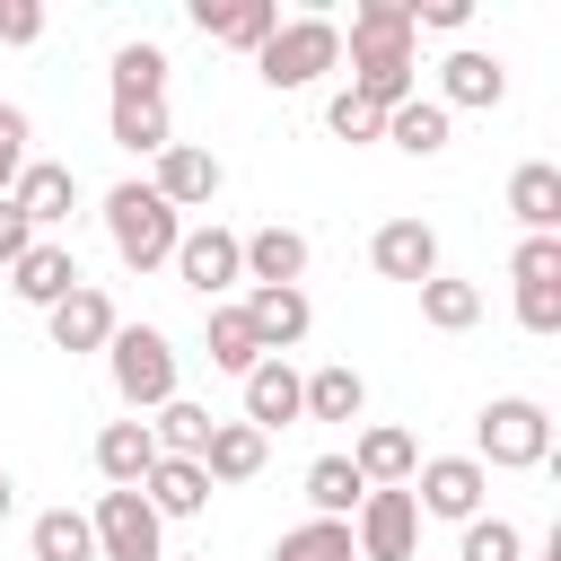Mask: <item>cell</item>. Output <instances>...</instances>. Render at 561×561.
I'll use <instances>...</instances> for the list:
<instances>
[{
  "mask_svg": "<svg viewBox=\"0 0 561 561\" xmlns=\"http://www.w3.org/2000/svg\"><path fill=\"white\" fill-rule=\"evenodd\" d=\"M359 403H368L359 368H316V377H307V412H298V421H359Z\"/></svg>",
  "mask_w": 561,
  "mask_h": 561,
  "instance_id": "cell-29",
  "label": "cell"
},
{
  "mask_svg": "<svg viewBox=\"0 0 561 561\" xmlns=\"http://www.w3.org/2000/svg\"><path fill=\"white\" fill-rule=\"evenodd\" d=\"M219 184H228V167H219L210 149H193V140H167V149H158L149 193H158L167 210H202V202H219Z\"/></svg>",
  "mask_w": 561,
  "mask_h": 561,
  "instance_id": "cell-10",
  "label": "cell"
},
{
  "mask_svg": "<svg viewBox=\"0 0 561 561\" xmlns=\"http://www.w3.org/2000/svg\"><path fill=\"white\" fill-rule=\"evenodd\" d=\"M517 324L526 333H561V280H517Z\"/></svg>",
  "mask_w": 561,
  "mask_h": 561,
  "instance_id": "cell-36",
  "label": "cell"
},
{
  "mask_svg": "<svg viewBox=\"0 0 561 561\" xmlns=\"http://www.w3.org/2000/svg\"><path fill=\"white\" fill-rule=\"evenodd\" d=\"M193 26L210 44H237V53H263L272 26H280V0H193Z\"/></svg>",
  "mask_w": 561,
  "mask_h": 561,
  "instance_id": "cell-14",
  "label": "cell"
},
{
  "mask_svg": "<svg viewBox=\"0 0 561 561\" xmlns=\"http://www.w3.org/2000/svg\"><path fill=\"white\" fill-rule=\"evenodd\" d=\"M9 202H18V219H26V228H61V219H70V202H79V175H70L61 158H26V167H18V184H9Z\"/></svg>",
  "mask_w": 561,
  "mask_h": 561,
  "instance_id": "cell-11",
  "label": "cell"
},
{
  "mask_svg": "<svg viewBox=\"0 0 561 561\" xmlns=\"http://www.w3.org/2000/svg\"><path fill=\"white\" fill-rule=\"evenodd\" d=\"M368 263H377L386 280H412V289H421V280H438V237H430L421 219H386V228L368 237Z\"/></svg>",
  "mask_w": 561,
  "mask_h": 561,
  "instance_id": "cell-15",
  "label": "cell"
},
{
  "mask_svg": "<svg viewBox=\"0 0 561 561\" xmlns=\"http://www.w3.org/2000/svg\"><path fill=\"white\" fill-rule=\"evenodd\" d=\"M500 96H508V70H500L491 53L465 44V53L438 61V105H447V114H456V105H500Z\"/></svg>",
  "mask_w": 561,
  "mask_h": 561,
  "instance_id": "cell-19",
  "label": "cell"
},
{
  "mask_svg": "<svg viewBox=\"0 0 561 561\" xmlns=\"http://www.w3.org/2000/svg\"><path fill=\"white\" fill-rule=\"evenodd\" d=\"M552 456V421H543V403H526V394H500L491 412H482V430H473V465L491 473H535Z\"/></svg>",
  "mask_w": 561,
  "mask_h": 561,
  "instance_id": "cell-3",
  "label": "cell"
},
{
  "mask_svg": "<svg viewBox=\"0 0 561 561\" xmlns=\"http://www.w3.org/2000/svg\"><path fill=\"white\" fill-rule=\"evenodd\" d=\"M9 508H18V482H9V465H0V526H9Z\"/></svg>",
  "mask_w": 561,
  "mask_h": 561,
  "instance_id": "cell-44",
  "label": "cell"
},
{
  "mask_svg": "<svg viewBox=\"0 0 561 561\" xmlns=\"http://www.w3.org/2000/svg\"><path fill=\"white\" fill-rule=\"evenodd\" d=\"M105 368H114V394H123L131 412H158V403H175V342H167L158 324H114V342H105Z\"/></svg>",
  "mask_w": 561,
  "mask_h": 561,
  "instance_id": "cell-2",
  "label": "cell"
},
{
  "mask_svg": "<svg viewBox=\"0 0 561 561\" xmlns=\"http://www.w3.org/2000/svg\"><path fill=\"white\" fill-rule=\"evenodd\" d=\"M421 316H430L438 333H465V324L482 316V289H473V280H447V272H438V280H421Z\"/></svg>",
  "mask_w": 561,
  "mask_h": 561,
  "instance_id": "cell-33",
  "label": "cell"
},
{
  "mask_svg": "<svg viewBox=\"0 0 561 561\" xmlns=\"http://www.w3.org/2000/svg\"><path fill=\"white\" fill-rule=\"evenodd\" d=\"M140 500H149L158 517H202V508H210V473H202L193 456H158L149 482H140Z\"/></svg>",
  "mask_w": 561,
  "mask_h": 561,
  "instance_id": "cell-21",
  "label": "cell"
},
{
  "mask_svg": "<svg viewBox=\"0 0 561 561\" xmlns=\"http://www.w3.org/2000/svg\"><path fill=\"white\" fill-rule=\"evenodd\" d=\"M114 96H167V53L158 44H123L114 53Z\"/></svg>",
  "mask_w": 561,
  "mask_h": 561,
  "instance_id": "cell-34",
  "label": "cell"
},
{
  "mask_svg": "<svg viewBox=\"0 0 561 561\" xmlns=\"http://www.w3.org/2000/svg\"><path fill=\"white\" fill-rule=\"evenodd\" d=\"M26 552H35V561H96V535H88L79 508H44V517L26 526Z\"/></svg>",
  "mask_w": 561,
  "mask_h": 561,
  "instance_id": "cell-27",
  "label": "cell"
},
{
  "mask_svg": "<svg viewBox=\"0 0 561 561\" xmlns=\"http://www.w3.org/2000/svg\"><path fill=\"white\" fill-rule=\"evenodd\" d=\"M412 543H421L412 491H368V500H359V526H351V552H359V561H412Z\"/></svg>",
  "mask_w": 561,
  "mask_h": 561,
  "instance_id": "cell-8",
  "label": "cell"
},
{
  "mask_svg": "<svg viewBox=\"0 0 561 561\" xmlns=\"http://www.w3.org/2000/svg\"><path fill=\"white\" fill-rule=\"evenodd\" d=\"M263 456H272V438H263L254 421H210L202 473H210V482H254V473H263Z\"/></svg>",
  "mask_w": 561,
  "mask_h": 561,
  "instance_id": "cell-20",
  "label": "cell"
},
{
  "mask_svg": "<svg viewBox=\"0 0 561 561\" xmlns=\"http://www.w3.org/2000/svg\"><path fill=\"white\" fill-rule=\"evenodd\" d=\"M351 35H412V0H359Z\"/></svg>",
  "mask_w": 561,
  "mask_h": 561,
  "instance_id": "cell-38",
  "label": "cell"
},
{
  "mask_svg": "<svg viewBox=\"0 0 561 561\" xmlns=\"http://www.w3.org/2000/svg\"><path fill=\"white\" fill-rule=\"evenodd\" d=\"M351 96L394 114L412 96V35H351Z\"/></svg>",
  "mask_w": 561,
  "mask_h": 561,
  "instance_id": "cell-6",
  "label": "cell"
},
{
  "mask_svg": "<svg viewBox=\"0 0 561 561\" xmlns=\"http://www.w3.org/2000/svg\"><path fill=\"white\" fill-rule=\"evenodd\" d=\"M263 359V342H254V324H245V307H210V368H228V377H245Z\"/></svg>",
  "mask_w": 561,
  "mask_h": 561,
  "instance_id": "cell-31",
  "label": "cell"
},
{
  "mask_svg": "<svg viewBox=\"0 0 561 561\" xmlns=\"http://www.w3.org/2000/svg\"><path fill=\"white\" fill-rule=\"evenodd\" d=\"M333 61H342V26H333V18H280L272 44L254 53L263 88H316Z\"/></svg>",
  "mask_w": 561,
  "mask_h": 561,
  "instance_id": "cell-4",
  "label": "cell"
},
{
  "mask_svg": "<svg viewBox=\"0 0 561 561\" xmlns=\"http://www.w3.org/2000/svg\"><path fill=\"white\" fill-rule=\"evenodd\" d=\"M44 324H53V351H105L114 342V298L79 280L61 307H44Z\"/></svg>",
  "mask_w": 561,
  "mask_h": 561,
  "instance_id": "cell-17",
  "label": "cell"
},
{
  "mask_svg": "<svg viewBox=\"0 0 561 561\" xmlns=\"http://www.w3.org/2000/svg\"><path fill=\"white\" fill-rule=\"evenodd\" d=\"M175 280L202 289V298L237 289V280H245V237H228V228H184V237H175Z\"/></svg>",
  "mask_w": 561,
  "mask_h": 561,
  "instance_id": "cell-9",
  "label": "cell"
},
{
  "mask_svg": "<svg viewBox=\"0 0 561 561\" xmlns=\"http://www.w3.org/2000/svg\"><path fill=\"white\" fill-rule=\"evenodd\" d=\"M517 552H526V535H517L508 517H473V526H465V552H456V561H517Z\"/></svg>",
  "mask_w": 561,
  "mask_h": 561,
  "instance_id": "cell-35",
  "label": "cell"
},
{
  "mask_svg": "<svg viewBox=\"0 0 561 561\" xmlns=\"http://www.w3.org/2000/svg\"><path fill=\"white\" fill-rule=\"evenodd\" d=\"M272 561H359V552H351V517H316V526H289Z\"/></svg>",
  "mask_w": 561,
  "mask_h": 561,
  "instance_id": "cell-32",
  "label": "cell"
},
{
  "mask_svg": "<svg viewBox=\"0 0 561 561\" xmlns=\"http://www.w3.org/2000/svg\"><path fill=\"white\" fill-rule=\"evenodd\" d=\"M508 210L526 219V237H552V228H561V167H552V158H526V167L508 175Z\"/></svg>",
  "mask_w": 561,
  "mask_h": 561,
  "instance_id": "cell-22",
  "label": "cell"
},
{
  "mask_svg": "<svg viewBox=\"0 0 561 561\" xmlns=\"http://www.w3.org/2000/svg\"><path fill=\"white\" fill-rule=\"evenodd\" d=\"M324 123H333V140H377V131H386V114H377V105H359L351 88L324 105Z\"/></svg>",
  "mask_w": 561,
  "mask_h": 561,
  "instance_id": "cell-37",
  "label": "cell"
},
{
  "mask_svg": "<svg viewBox=\"0 0 561 561\" xmlns=\"http://www.w3.org/2000/svg\"><path fill=\"white\" fill-rule=\"evenodd\" d=\"M298 412H307V377H298L289 359H254V368H245V421L272 438V430H289Z\"/></svg>",
  "mask_w": 561,
  "mask_h": 561,
  "instance_id": "cell-13",
  "label": "cell"
},
{
  "mask_svg": "<svg viewBox=\"0 0 561 561\" xmlns=\"http://www.w3.org/2000/svg\"><path fill=\"white\" fill-rule=\"evenodd\" d=\"M307 500H316V517H351V508L368 500V482H359L351 456H316V465H307Z\"/></svg>",
  "mask_w": 561,
  "mask_h": 561,
  "instance_id": "cell-28",
  "label": "cell"
},
{
  "mask_svg": "<svg viewBox=\"0 0 561 561\" xmlns=\"http://www.w3.org/2000/svg\"><path fill=\"white\" fill-rule=\"evenodd\" d=\"M237 307H245V324H254V342H263V359H280V351H289V342H307V324H316V307H307V289H245Z\"/></svg>",
  "mask_w": 561,
  "mask_h": 561,
  "instance_id": "cell-16",
  "label": "cell"
},
{
  "mask_svg": "<svg viewBox=\"0 0 561 561\" xmlns=\"http://www.w3.org/2000/svg\"><path fill=\"white\" fill-rule=\"evenodd\" d=\"M9 289H18L26 307H61V298L79 289V254H70L61 237H35V245L9 263Z\"/></svg>",
  "mask_w": 561,
  "mask_h": 561,
  "instance_id": "cell-12",
  "label": "cell"
},
{
  "mask_svg": "<svg viewBox=\"0 0 561 561\" xmlns=\"http://www.w3.org/2000/svg\"><path fill=\"white\" fill-rule=\"evenodd\" d=\"M508 272H517V280H561V237H526Z\"/></svg>",
  "mask_w": 561,
  "mask_h": 561,
  "instance_id": "cell-39",
  "label": "cell"
},
{
  "mask_svg": "<svg viewBox=\"0 0 561 561\" xmlns=\"http://www.w3.org/2000/svg\"><path fill=\"white\" fill-rule=\"evenodd\" d=\"M482 482H491V473H482L473 456H430V465H412V508L473 526V517H482Z\"/></svg>",
  "mask_w": 561,
  "mask_h": 561,
  "instance_id": "cell-7",
  "label": "cell"
},
{
  "mask_svg": "<svg viewBox=\"0 0 561 561\" xmlns=\"http://www.w3.org/2000/svg\"><path fill=\"white\" fill-rule=\"evenodd\" d=\"M105 237H114V254H123L131 272H158V263H175L184 219H175L149 184H114V193H105Z\"/></svg>",
  "mask_w": 561,
  "mask_h": 561,
  "instance_id": "cell-1",
  "label": "cell"
},
{
  "mask_svg": "<svg viewBox=\"0 0 561 561\" xmlns=\"http://www.w3.org/2000/svg\"><path fill=\"white\" fill-rule=\"evenodd\" d=\"M44 35V9L35 0H0V44H35Z\"/></svg>",
  "mask_w": 561,
  "mask_h": 561,
  "instance_id": "cell-42",
  "label": "cell"
},
{
  "mask_svg": "<svg viewBox=\"0 0 561 561\" xmlns=\"http://www.w3.org/2000/svg\"><path fill=\"white\" fill-rule=\"evenodd\" d=\"M465 18H473V0H412V35H421V26H438V35H456Z\"/></svg>",
  "mask_w": 561,
  "mask_h": 561,
  "instance_id": "cell-41",
  "label": "cell"
},
{
  "mask_svg": "<svg viewBox=\"0 0 561 561\" xmlns=\"http://www.w3.org/2000/svg\"><path fill=\"white\" fill-rule=\"evenodd\" d=\"M18 167H26V114H18V105H0V193L18 184Z\"/></svg>",
  "mask_w": 561,
  "mask_h": 561,
  "instance_id": "cell-40",
  "label": "cell"
},
{
  "mask_svg": "<svg viewBox=\"0 0 561 561\" xmlns=\"http://www.w3.org/2000/svg\"><path fill=\"white\" fill-rule=\"evenodd\" d=\"M175 140V123H167V96H114V149H131V158H158Z\"/></svg>",
  "mask_w": 561,
  "mask_h": 561,
  "instance_id": "cell-25",
  "label": "cell"
},
{
  "mask_svg": "<svg viewBox=\"0 0 561 561\" xmlns=\"http://www.w3.org/2000/svg\"><path fill=\"white\" fill-rule=\"evenodd\" d=\"M167 517L140 500V491H105L88 508V535H96V561H167Z\"/></svg>",
  "mask_w": 561,
  "mask_h": 561,
  "instance_id": "cell-5",
  "label": "cell"
},
{
  "mask_svg": "<svg viewBox=\"0 0 561 561\" xmlns=\"http://www.w3.org/2000/svg\"><path fill=\"white\" fill-rule=\"evenodd\" d=\"M149 438H158V456H193L202 465V447H210V412L202 403H158V421H149Z\"/></svg>",
  "mask_w": 561,
  "mask_h": 561,
  "instance_id": "cell-30",
  "label": "cell"
},
{
  "mask_svg": "<svg viewBox=\"0 0 561 561\" xmlns=\"http://www.w3.org/2000/svg\"><path fill=\"white\" fill-rule=\"evenodd\" d=\"M26 245H35V228H26V219H18V202L0 193V272H9V263H18Z\"/></svg>",
  "mask_w": 561,
  "mask_h": 561,
  "instance_id": "cell-43",
  "label": "cell"
},
{
  "mask_svg": "<svg viewBox=\"0 0 561 561\" xmlns=\"http://www.w3.org/2000/svg\"><path fill=\"white\" fill-rule=\"evenodd\" d=\"M149 465H158L149 421H105V430H96V473H105V491H140Z\"/></svg>",
  "mask_w": 561,
  "mask_h": 561,
  "instance_id": "cell-18",
  "label": "cell"
},
{
  "mask_svg": "<svg viewBox=\"0 0 561 561\" xmlns=\"http://www.w3.org/2000/svg\"><path fill=\"white\" fill-rule=\"evenodd\" d=\"M351 465H359V482H368V491H403V482H412V465H421V447H412V430H359Z\"/></svg>",
  "mask_w": 561,
  "mask_h": 561,
  "instance_id": "cell-24",
  "label": "cell"
},
{
  "mask_svg": "<svg viewBox=\"0 0 561 561\" xmlns=\"http://www.w3.org/2000/svg\"><path fill=\"white\" fill-rule=\"evenodd\" d=\"M298 272H307V237L298 228H254L245 237V280L254 289H298Z\"/></svg>",
  "mask_w": 561,
  "mask_h": 561,
  "instance_id": "cell-23",
  "label": "cell"
},
{
  "mask_svg": "<svg viewBox=\"0 0 561 561\" xmlns=\"http://www.w3.org/2000/svg\"><path fill=\"white\" fill-rule=\"evenodd\" d=\"M386 140H394L403 158H438V149H447V105H438V96H403V105L386 114Z\"/></svg>",
  "mask_w": 561,
  "mask_h": 561,
  "instance_id": "cell-26",
  "label": "cell"
}]
</instances>
